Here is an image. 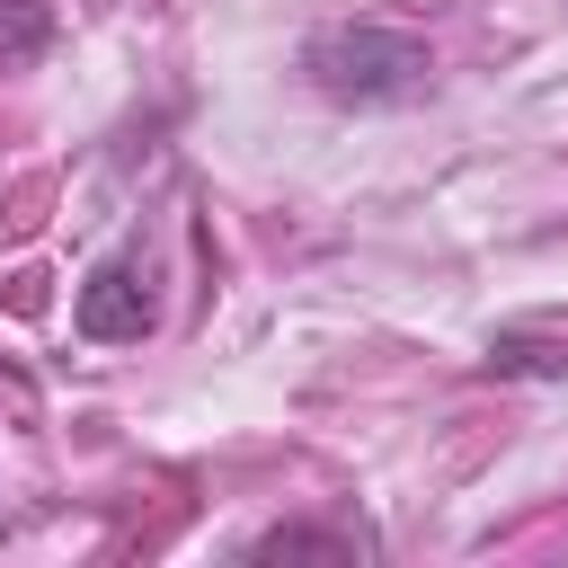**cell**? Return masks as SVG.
Masks as SVG:
<instances>
[{"label": "cell", "mask_w": 568, "mask_h": 568, "mask_svg": "<svg viewBox=\"0 0 568 568\" xmlns=\"http://www.w3.org/2000/svg\"><path fill=\"white\" fill-rule=\"evenodd\" d=\"M302 80L328 106H417L435 80V53H426V36H408L390 18H337L302 44Z\"/></svg>", "instance_id": "1"}, {"label": "cell", "mask_w": 568, "mask_h": 568, "mask_svg": "<svg viewBox=\"0 0 568 568\" xmlns=\"http://www.w3.org/2000/svg\"><path fill=\"white\" fill-rule=\"evenodd\" d=\"M151 320H160V293H151V266H142L133 248L98 257V266L80 275V293H71V328H80L89 346H142Z\"/></svg>", "instance_id": "2"}, {"label": "cell", "mask_w": 568, "mask_h": 568, "mask_svg": "<svg viewBox=\"0 0 568 568\" xmlns=\"http://www.w3.org/2000/svg\"><path fill=\"white\" fill-rule=\"evenodd\" d=\"M488 373H532V382H559L568 373V328L559 320H515L488 337Z\"/></svg>", "instance_id": "3"}, {"label": "cell", "mask_w": 568, "mask_h": 568, "mask_svg": "<svg viewBox=\"0 0 568 568\" xmlns=\"http://www.w3.org/2000/svg\"><path fill=\"white\" fill-rule=\"evenodd\" d=\"M53 44V0H0V71L36 62Z\"/></svg>", "instance_id": "4"}, {"label": "cell", "mask_w": 568, "mask_h": 568, "mask_svg": "<svg viewBox=\"0 0 568 568\" xmlns=\"http://www.w3.org/2000/svg\"><path fill=\"white\" fill-rule=\"evenodd\" d=\"M293 550H373V541H364L355 524H337V532H328V524H275V532L248 541V559H293Z\"/></svg>", "instance_id": "5"}]
</instances>
